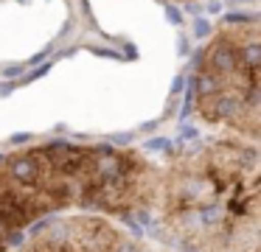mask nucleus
<instances>
[{
  "mask_svg": "<svg viewBox=\"0 0 261 252\" xmlns=\"http://www.w3.org/2000/svg\"><path fill=\"white\" fill-rule=\"evenodd\" d=\"M194 109L211 126L239 137H261V25L255 17H233L214 34L197 59L191 81Z\"/></svg>",
  "mask_w": 261,
  "mask_h": 252,
  "instance_id": "nucleus-3",
  "label": "nucleus"
},
{
  "mask_svg": "<svg viewBox=\"0 0 261 252\" xmlns=\"http://www.w3.org/2000/svg\"><path fill=\"white\" fill-rule=\"evenodd\" d=\"M12 252H169L126 233L124 224L96 213H70L48 218L23 235Z\"/></svg>",
  "mask_w": 261,
  "mask_h": 252,
  "instance_id": "nucleus-4",
  "label": "nucleus"
},
{
  "mask_svg": "<svg viewBox=\"0 0 261 252\" xmlns=\"http://www.w3.org/2000/svg\"><path fill=\"white\" fill-rule=\"evenodd\" d=\"M253 252H261V249H253Z\"/></svg>",
  "mask_w": 261,
  "mask_h": 252,
  "instance_id": "nucleus-5",
  "label": "nucleus"
},
{
  "mask_svg": "<svg viewBox=\"0 0 261 252\" xmlns=\"http://www.w3.org/2000/svg\"><path fill=\"white\" fill-rule=\"evenodd\" d=\"M149 224L169 252H253L261 233L255 143L216 137L180 149L160 168Z\"/></svg>",
  "mask_w": 261,
  "mask_h": 252,
  "instance_id": "nucleus-2",
  "label": "nucleus"
},
{
  "mask_svg": "<svg viewBox=\"0 0 261 252\" xmlns=\"http://www.w3.org/2000/svg\"><path fill=\"white\" fill-rule=\"evenodd\" d=\"M160 165L143 151L90 143H40L0 154V252L65 210L118 224H149Z\"/></svg>",
  "mask_w": 261,
  "mask_h": 252,
  "instance_id": "nucleus-1",
  "label": "nucleus"
}]
</instances>
